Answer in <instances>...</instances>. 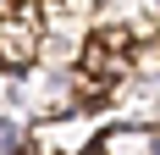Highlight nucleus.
Instances as JSON below:
<instances>
[{
    "mask_svg": "<svg viewBox=\"0 0 160 155\" xmlns=\"http://www.w3.org/2000/svg\"><path fill=\"white\" fill-rule=\"evenodd\" d=\"M132 72L138 78H160V33H138L132 39Z\"/></svg>",
    "mask_w": 160,
    "mask_h": 155,
    "instance_id": "obj_3",
    "label": "nucleus"
},
{
    "mask_svg": "<svg viewBox=\"0 0 160 155\" xmlns=\"http://www.w3.org/2000/svg\"><path fill=\"white\" fill-rule=\"evenodd\" d=\"M88 150H99V155H160V122H138V116H99Z\"/></svg>",
    "mask_w": 160,
    "mask_h": 155,
    "instance_id": "obj_1",
    "label": "nucleus"
},
{
    "mask_svg": "<svg viewBox=\"0 0 160 155\" xmlns=\"http://www.w3.org/2000/svg\"><path fill=\"white\" fill-rule=\"evenodd\" d=\"M99 127V111H55V116H33V155L44 150H88V139H94Z\"/></svg>",
    "mask_w": 160,
    "mask_h": 155,
    "instance_id": "obj_2",
    "label": "nucleus"
}]
</instances>
